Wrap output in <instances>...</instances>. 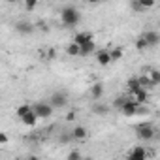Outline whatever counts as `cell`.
<instances>
[{"label":"cell","mask_w":160,"mask_h":160,"mask_svg":"<svg viewBox=\"0 0 160 160\" xmlns=\"http://www.w3.org/2000/svg\"><path fill=\"white\" fill-rule=\"evenodd\" d=\"M60 21L66 27H75V25H79V21H81V13H79V10H75L73 6H66V8L60 10Z\"/></svg>","instance_id":"obj_1"},{"label":"cell","mask_w":160,"mask_h":160,"mask_svg":"<svg viewBox=\"0 0 160 160\" xmlns=\"http://www.w3.org/2000/svg\"><path fill=\"white\" fill-rule=\"evenodd\" d=\"M136 134H138V138L141 141H152L154 136H156V128L151 122H143V124L136 126Z\"/></svg>","instance_id":"obj_2"},{"label":"cell","mask_w":160,"mask_h":160,"mask_svg":"<svg viewBox=\"0 0 160 160\" xmlns=\"http://www.w3.org/2000/svg\"><path fill=\"white\" fill-rule=\"evenodd\" d=\"M141 111V104H138L132 96H128V100L121 106V113L124 115V117H134V115H138Z\"/></svg>","instance_id":"obj_3"},{"label":"cell","mask_w":160,"mask_h":160,"mask_svg":"<svg viewBox=\"0 0 160 160\" xmlns=\"http://www.w3.org/2000/svg\"><path fill=\"white\" fill-rule=\"evenodd\" d=\"M32 109L36 111V115L40 117V119H49V117H53V106H51V102L47 100V102H38V104H34L32 106Z\"/></svg>","instance_id":"obj_4"},{"label":"cell","mask_w":160,"mask_h":160,"mask_svg":"<svg viewBox=\"0 0 160 160\" xmlns=\"http://www.w3.org/2000/svg\"><path fill=\"white\" fill-rule=\"evenodd\" d=\"M94 57H96V62L100 66H108V64L113 62V57H111V51L109 49H96Z\"/></svg>","instance_id":"obj_5"},{"label":"cell","mask_w":160,"mask_h":160,"mask_svg":"<svg viewBox=\"0 0 160 160\" xmlns=\"http://www.w3.org/2000/svg\"><path fill=\"white\" fill-rule=\"evenodd\" d=\"M49 102H51L53 108L60 109V108H66V106H68V96H66L64 92H53L51 98H49Z\"/></svg>","instance_id":"obj_6"},{"label":"cell","mask_w":160,"mask_h":160,"mask_svg":"<svg viewBox=\"0 0 160 160\" xmlns=\"http://www.w3.org/2000/svg\"><path fill=\"white\" fill-rule=\"evenodd\" d=\"M147 156H149V152H147L141 145H134V147H132V151L126 154V158H128V160H145Z\"/></svg>","instance_id":"obj_7"},{"label":"cell","mask_w":160,"mask_h":160,"mask_svg":"<svg viewBox=\"0 0 160 160\" xmlns=\"http://www.w3.org/2000/svg\"><path fill=\"white\" fill-rule=\"evenodd\" d=\"M141 36L145 38V42H147L149 49H151V47H156V45L160 43V34H158L156 30H147V32H143Z\"/></svg>","instance_id":"obj_8"},{"label":"cell","mask_w":160,"mask_h":160,"mask_svg":"<svg viewBox=\"0 0 160 160\" xmlns=\"http://www.w3.org/2000/svg\"><path fill=\"white\" fill-rule=\"evenodd\" d=\"M72 138H73V141H81V139H85L87 138V128L85 126H81V124H75L73 128H72Z\"/></svg>","instance_id":"obj_9"},{"label":"cell","mask_w":160,"mask_h":160,"mask_svg":"<svg viewBox=\"0 0 160 160\" xmlns=\"http://www.w3.org/2000/svg\"><path fill=\"white\" fill-rule=\"evenodd\" d=\"M154 6V0H134L132 8L136 12H145V10H151Z\"/></svg>","instance_id":"obj_10"},{"label":"cell","mask_w":160,"mask_h":160,"mask_svg":"<svg viewBox=\"0 0 160 160\" xmlns=\"http://www.w3.org/2000/svg\"><path fill=\"white\" fill-rule=\"evenodd\" d=\"M15 30H17L19 34H23V36H27V34H32L34 27H32L28 21H19V23H15Z\"/></svg>","instance_id":"obj_11"},{"label":"cell","mask_w":160,"mask_h":160,"mask_svg":"<svg viewBox=\"0 0 160 160\" xmlns=\"http://www.w3.org/2000/svg\"><path fill=\"white\" fill-rule=\"evenodd\" d=\"M38 119H40V117H38V115H36V111L32 109V111H28V113H27V115L21 119V122H23L25 126H30V128H34V126H36V122H38Z\"/></svg>","instance_id":"obj_12"},{"label":"cell","mask_w":160,"mask_h":160,"mask_svg":"<svg viewBox=\"0 0 160 160\" xmlns=\"http://www.w3.org/2000/svg\"><path fill=\"white\" fill-rule=\"evenodd\" d=\"M94 53H96V43H94V40H91V42L81 45V55H79V57H91Z\"/></svg>","instance_id":"obj_13"},{"label":"cell","mask_w":160,"mask_h":160,"mask_svg":"<svg viewBox=\"0 0 160 160\" xmlns=\"http://www.w3.org/2000/svg\"><path fill=\"white\" fill-rule=\"evenodd\" d=\"M130 96L138 102V104H147V98H149V94H147V89H139V91H134V92H130Z\"/></svg>","instance_id":"obj_14"},{"label":"cell","mask_w":160,"mask_h":160,"mask_svg":"<svg viewBox=\"0 0 160 160\" xmlns=\"http://www.w3.org/2000/svg\"><path fill=\"white\" fill-rule=\"evenodd\" d=\"M143 73L145 75H149L151 77V81L154 83V85H160V70H156V68H143Z\"/></svg>","instance_id":"obj_15"},{"label":"cell","mask_w":160,"mask_h":160,"mask_svg":"<svg viewBox=\"0 0 160 160\" xmlns=\"http://www.w3.org/2000/svg\"><path fill=\"white\" fill-rule=\"evenodd\" d=\"M92 40V34L91 32H75V36H73V40L72 42H75V43H79V45H83V43H87V42H91Z\"/></svg>","instance_id":"obj_16"},{"label":"cell","mask_w":160,"mask_h":160,"mask_svg":"<svg viewBox=\"0 0 160 160\" xmlns=\"http://www.w3.org/2000/svg\"><path fill=\"white\" fill-rule=\"evenodd\" d=\"M104 96V87H102V83H92L91 85V98L92 100H100Z\"/></svg>","instance_id":"obj_17"},{"label":"cell","mask_w":160,"mask_h":160,"mask_svg":"<svg viewBox=\"0 0 160 160\" xmlns=\"http://www.w3.org/2000/svg\"><path fill=\"white\" fill-rule=\"evenodd\" d=\"M126 87H128V91H130V92L143 89V85H141V81H139V77H130L128 81H126Z\"/></svg>","instance_id":"obj_18"},{"label":"cell","mask_w":160,"mask_h":160,"mask_svg":"<svg viewBox=\"0 0 160 160\" xmlns=\"http://www.w3.org/2000/svg\"><path fill=\"white\" fill-rule=\"evenodd\" d=\"M66 53H68L70 57H79V55H81V45L75 43V42H72V43L66 47Z\"/></svg>","instance_id":"obj_19"},{"label":"cell","mask_w":160,"mask_h":160,"mask_svg":"<svg viewBox=\"0 0 160 160\" xmlns=\"http://www.w3.org/2000/svg\"><path fill=\"white\" fill-rule=\"evenodd\" d=\"M28 111H32V106H30V104H21V106L15 109V115H17L19 119H23Z\"/></svg>","instance_id":"obj_20"},{"label":"cell","mask_w":160,"mask_h":160,"mask_svg":"<svg viewBox=\"0 0 160 160\" xmlns=\"http://www.w3.org/2000/svg\"><path fill=\"white\" fill-rule=\"evenodd\" d=\"M108 111H109V108L106 104H94L92 106V113L94 115H108Z\"/></svg>","instance_id":"obj_21"},{"label":"cell","mask_w":160,"mask_h":160,"mask_svg":"<svg viewBox=\"0 0 160 160\" xmlns=\"http://www.w3.org/2000/svg\"><path fill=\"white\" fill-rule=\"evenodd\" d=\"M139 81H141L143 89H147V91H149V89H154V87H156V85H154V83L151 81V77H149V75H145V73H143V75H139Z\"/></svg>","instance_id":"obj_22"},{"label":"cell","mask_w":160,"mask_h":160,"mask_svg":"<svg viewBox=\"0 0 160 160\" xmlns=\"http://www.w3.org/2000/svg\"><path fill=\"white\" fill-rule=\"evenodd\" d=\"M136 49H138V51H145V49H149V45H147V42H145L143 36H139V38L136 40Z\"/></svg>","instance_id":"obj_23"},{"label":"cell","mask_w":160,"mask_h":160,"mask_svg":"<svg viewBox=\"0 0 160 160\" xmlns=\"http://www.w3.org/2000/svg\"><path fill=\"white\" fill-rule=\"evenodd\" d=\"M122 55H124V51H122L121 47H115V49H111V57H113V60H119V58H122Z\"/></svg>","instance_id":"obj_24"},{"label":"cell","mask_w":160,"mask_h":160,"mask_svg":"<svg viewBox=\"0 0 160 160\" xmlns=\"http://www.w3.org/2000/svg\"><path fill=\"white\" fill-rule=\"evenodd\" d=\"M126 100H128V96H117V98H115V102H113V106H115L117 109H121V106H122Z\"/></svg>","instance_id":"obj_25"},{"label":"cell","mask_w":160,"mask_h":160,"mask_svg":"<svg viewBox=\"0 0 160 160\" xmlns=\"http://www.w3.org/2000/svg\"><path fill=\"white\" fill-rule=\"evenodd\" d=\"M36 4H38V0H25V10L32 12V10L36 8Z\"/></svg>","instance_id":"obj_26"},{"label":"cell","mask_w":160,"mask_h":160,"mask_svg":"<svg viewBox=\"0 0 160 160\" xmlns=\"http://www.w3.org/2000/svg\"><path fill=\"white\" fill-rule=\"evenodd\" d=\"M79 158H81V152L79 151H70L68 152V160H79Z\"/></svg>","instance_id":"obj_27"},{"label":"cell","mask_w":160,"mask_h":160,"mask_svg":"<svg viewBox=\"0 0 160 160\" xmlns=\"http://www.w3.org/2000/svg\"><path fill=\"white\" fill-rule=\"evenodd\" d=\"M6 143H8V136L2 132V134H0V145H6Z\"/></svg>","instance_id":"obj_28"},{"label":"cell","mask_w":160,"mask_h":160,"mask_svg":"<svg viewBox=\"0 0 160 160\" xmlns=\"http://www.w3.org/2000/svg\"><path fill=\"white\" fill-rule=\"evenodd\" d=\"M89 4H98V2H102V0H87Z\"/></svg>","instance_id":"obj_29"},{"label":"cell","mask_w":160,"mask_h":160,"mask_svg":"<svg viewBox=\"0 0 160 160\" xmlns=\"http://www.w3.org/2000/svg\"><path fill=\"white\" fill-rule=\"evenodd\" d=\"M8 2H17V0H8Z\"/></svg>","instance_id":"obj_30"}]
</instances>
